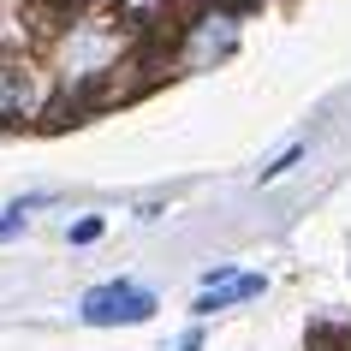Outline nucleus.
<instances>
[{"mask_svg": "<svg viewBox=\"0 0 351 351\" xmlns=\"http://www.w3.org/2000/svg\"><path fill=\"white\" fill-rule=\"evenodd\" d=\"M232 42H239V19H226V12H208V19L197 24V36H191L185 60H191V66H215L221 54H232Z\"/></svg>", "mask_w": 351, "mask_h": 351, "instance_id": "3", "label": "nucleus"}, {"mask_svg": "<svg viewBox=\"0 0 351 351\" xmlns=\"http://www.w3.org/2000/svg\"><path fill=\"white\" fill-rule=\"evenodd\" d=\"M30 101H36L30 72H24L19 60H0V119H19V113H30Z\"/></svg>", "mask_w": 351, "mask_h": 351, "instance_id": "5", "label": "nucleus"}, {"mask_svg": "<svg viewBox=\"0 0 351 351\" xmlns=\"http://www.w3.org/2000/svg\"><path fill=\"white\" fill-rule=\"evenodd\" d=\"M113 54H119V36H113V30H95V24H84V30H77V42L60 54V66H66L72 77H84V72H101Z\"/></svg>", "mask_w": 351, "mask_h": 351, "instance_id": "2", "label": "nucleus"}, {"mask_svg": "<svg viewBox=\"0 0 351 351\" xmlns=\"http://www.w3.org/2000/svg\"><path fill=\"white\" fill-rule=\"evenodd\" d=\"M179 351H203V333H185V339H179Z\"/></svg>", "mask_w": 351, "mask_h": 351, "instance_id": "8", "label": "nucleus"}, {"mask_svg": "<svg viewBox=\"0 0 351 351\" xmlns=\"http://www.w3.org/2000/svg\"><path fill=\"white\" fill-rule=\"evenodd\" d=\"M84 322L90 328H125V322H149L155 315V292L149 286H131V280H113V286H95L84 298Z\"/></svg>", "mask_w": 351, "mask_h": 351, "instance_id": "1", "label": "nucleus"}, {"mask_svg": "<svg viewBox=\"0 0 351 351\" xmlns=\"http://www.w3.org/2000/svg\"><path fill=\"white\" fill-rule=\"evenodd\" d=\"M298 161H304V149H286V155H280V161H268V167H262V179H280V173H286V167H298Z\"/></svg>", "mask_w": 351, "mask_h": 351, "instance_id": "6", "label": "nucleus"}, {"mask_svg": "<svg viewBox=\"0 0 351 351\" xmlns=\"http://www.w3.org/2000/svg\"><path fill=\"white\" fill-rule=\"evenodd\" d=\"M310 351H333V346H328V339H322V333H315V339H310Z\"/></svg>", "mask_w": 351, "mask_h": 351, "instance_id": "9", "label": "nucleus"}, {"mask_svg": "<svg viewBox=\"0 0 351 351\" xmlns=\"http://www.w3.org/2000/svg\"><path fill=\"white\" fill-rule=\"evenodd\" d=\"M262 286L268 280L262 274H226V280H215L203 298H197V315H215V310H232L239 298H262Z\"/></svg>", "mask_w": 351, "mask_h": 351, "instance_id": "4", "label": "nucleus"}, {"mask_svg": "<svg viewBox=\"0 0 351 351\" xmlns=\"http://www.w3.org/2000/svg\"><path fill=\"white\" fill-rule=\"evenodd\" d=\"M90 239H101V221H77L72 226V244H90Z\"/></svg>", "mask_w": 351, "mask_h": 351, "instance_id": "7", "label": "nucleus"}]
</instances>
